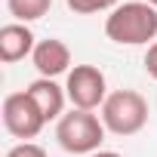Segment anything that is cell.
I'll use <instances>...</instances> for the list:
<instances>
[{
    "mask_svg": "<svg viewBox=\"0 0 157 157\" xmlns=\"http://www.w3.org/2000/svg\"><path fill=\"white\" fill-rule=\"evenodd\" d=\"M90 157H120V154H114V151H96V154H90Z\"/></svg>",
    "mask_w": 157,
    "mask_h": 157,
    "instance_id": "13",
    "label": "cell"
},
{
    "mask_svg": "<svg viewBox=\"0 0 157 157\" xmlns=\"http://www.w3.org/2000/svg\"><path fill=\"white\" fill-rule=\"evenodd\" d=\"M68 10H74L77 16H93V13H105V10H114L117 0H65Z\"/></svg>",
    "mask_w": 157,
    "mask_h": 157,
    "instance_id": "10",
    "label": "cell"
},
{
    "mask_svg": "<svg viewBox=\"0 0 157 157\" xmlns=\"http://www.w3.org/2000/svg\"><path fill=\"white\" fill-rule=\"evenodd\" d=\"M145 3H151V6H154V10H157V0H145Z\"/></svg>",
    "mask_w": 157,
    "mask_h": 157,
    "instance_id": "14",
    "label": "cell"
},
{
    "mask_svg": "<svg viewBox=\"0 0 157 157\" xmlns=\"http://www.w3.org/2000/svg\"><path fill=\"white\" fill-rule=\"evenodd\" d=\"M34 68L40 71V77H59V74H65L68 71V65H71V49H68V43H62V40H56V37H49V40H40L37 46H34Z\"/></svg>",
    "mask_w": 157,
    "mask_h": 157,
    "instance_id": "8",
    "label": "cell"
},
{
    "mask_svg": "<svg viewBox=\"0 0 157 157\" xmlns=\"http://www.w3.org/2000/svg\"><path fill=\"white\" fill-rule=\"evenodd\" d=\"M65 93H68V99H71L74 108H80V111H96V108H102L105 99H108L105 74H102L96 65H74V68L68 71Z\"/></svg>",
    "mask_w": 157,
    "mask_h": 157,
    "instance_id": "4",
    "label": "cell"
},
{
    "mask_svg": "<svg viewBox=\"0 0 157 157\" xmlns=\"http://www.w3.org/2000/svg\"><path fill=\"white\" fill-rule=\"evenodd\" d=\"M43 114L37 111V105L31 102L28 93H13L3 99V126L10 136L16 139H34L40 129H43Z\"/></svg>",
    "mask_w": 157,
    "mask_h": 157,
    "instance_id": "5",
    "label": "cell"
},
{
    "mask_svg": "<svg viewBox=\"0 0 157 157\" xmlns=\"http://www.w3.org/2000/svg\"><path fill=\"white\" fill-rule=\"evenodd\" d=\"M105 34L108 40L120 46H139L157 37V10L145 0H129L111 10L105 19Z\"/></svg>",
    "mask_w": 157,
    "mask_h": 157,
    "instance_id": "1",
    "label": "cell"
},
{
    "mask_svg": "<svg viewBox=\"0 0 157 157\" xmlns=\"http://www.w3.org/2000/svg\"><path fill=\"white\" fill-rule=\"evenodd\" d=\"M10 13L25 25V22H34V19H43L52 6V0H6Z\"/></svg>",
    "mask_w": 157,
    "mask_h": 157,
    "instance_id": "9",
    "label": "cell"
},
{
    "mask_svg": "<svg viewBox=\"0 0 157 157\" xmlns=\"http://www.w3.org/2000/svg\"><path fill=\"white\" fill-rule=\"evenodd\" d=\"M6 157H46V151H43L40 145H34V142H22V145L10 148Z\"/></svg>",
    "mask_w": 157,
    "mask_h": 157,
    "instance_id": "11",
    "label": "cell"
},
{
    "mask_svg": "<svg viewBox=\"0 0 157 157\" xmlns=\"http://www.w3.org/2000/svg\"><path fill=\"white\" fill-rule=\"evenodd\" d=\"M56 139L68 154H96L105 139V123L93 111L71 108L56 126Z\"/></svg>",
    "mask_w": 157,
    "mask_h": 157,
    "instance_id": "3",
    "label": "cell"
},
{
    "mask_svg": "<svg viewBox=\"0 0 157 157\" xmlns=\"http://www.w3.org/2000/svg\"><path fill=\"white\" fill-rule=\"evenodd\" d=\"M102 123L114 136H136L148 123V102L136 90H114L102 105Z\"/></svg>",
    "mask_w": 157,
    "mask_h": 157,
    "instance_id": "2",
    "label": "cell"
},
{
    "mask_svg": "<svg viewBox=\"0 0 157 157\" xmlns=\"http://www.w3.org/2000/svg\"><path fill=\"white\" fill-rule=\"evenodd\" d=\"M25 93L31 96V102L37 105V111L43 114L46 123H49V120H62V111H65V99H68V93H65L56 80H49V77H37L34 83H28Z\"/></svg>",
    "mask_w": 157,
    "mask_h": 157,
    "instance_id": "6",
    "label": "cell"
},
{
    "mask_svg": "<svg viewBox=\"0 0 157 157\" xmlns=\"http://www.w3.org/2000/svg\"><path fill=\"white\" fill-rule=\"evenodd\" d=\"M145 71L157 80V40L148 46V52H145Z\"/></svg>",
    "mask_w": 157,
    "mask_h": 157,
    "instance_id": "12",
    "label": "cell"
},
{
    "mask_svg": "<svg viewBox=\"0 0 157 157\" xmlns=\"http://www.w3.org/2000/svg\"><path fill=\"white\" fill-rule=\"evenodd\" d=\"M34 31L22 22H13V25H3L0 28V62L3 65H13V62H22L25 56H34Z\"/></svg>",
    "mask_w": 157,
    "mask_h": 157,
    "instance_id": "7",
    "label": "cell"
}]
</instances>
